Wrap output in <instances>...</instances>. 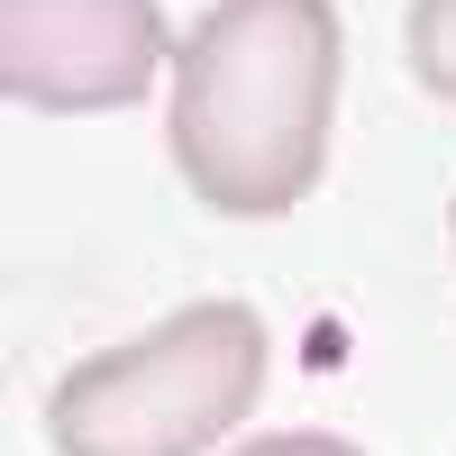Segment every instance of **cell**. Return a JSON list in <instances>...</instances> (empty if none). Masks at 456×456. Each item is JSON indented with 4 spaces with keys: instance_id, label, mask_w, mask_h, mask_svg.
I'll use <instances>...</instances> for the list:
<instances>
[{
    "instance_id": "5",
    "label": "cell",
    "mask_w": 456,
    "mask_h": 456,
    "mask_svg": "<svg viewBox=\"0 0 456 456\" xmlns=\"http://www.w3.org/2000/svg\"><path fill=\"white\" fill-rule=\"evenodd\" d=\"M228 456H365V447L329 438V429H274V438H247V447H228Z\"/></svg>"
},
{
    "instance_id": "4",
    "label": "cell",
    "mask_w": 456,
    "mask_h": 456,
    "mask_svg": "<svg viewBox=\"0 0 456 456\" xmlns=\"http://www.w3.org/2000/svg\"><path fill=\"white\" fill-rule=\"evenodd\" d=\"M411 73L456 101V0H411Z\"/></svg>"
},
{
    "instance_id": "1",
    "label": "cell",
    "mask_w": 456,
    "mask_h": 456,
    "mask_svg": "<svg viewBox=\"0 0 456 456\" xmlns=\"http://www.w3.org/2000/svg\"><path fill=\"white\" fill-rule=\"evenodd\" d=\"M338 10L329 0H219L174 55L165 146L228 219H283L329 165Z\"/></svg>"
},
{
    "instance_id": "3",
    "label": "cell",
    "mask_w": 456,
    "mask_h": 456,
    "mask_svg": "<svg viewBox=\"0 0 456 456\" xmlns=\"http://www.w3.org/2000/svg\"><path fill=\"white\" fill-rule=\"evenodd\" d=\"M156 73V0H0V92L28 110H128Z\"/></svg>"
},
{
    "instance_id": "2",
    "label": "cell",
    "mask_w": 456,
    "mask_h": 456,
    "mask_svg": "<svg viewBox=\"0 0 456 456\" xmlns=\"http://www.w3.org/2000/svg\"><path fill=\"white\" fill-rule=\"evenodd\" d=\"M265 393V320L247 301H192L165 329L83 356L46 402L55 456H201Z\"/></svg>"
},
{
    "instance_id": "6",
    "label": "cell",
    "mask_w": 456,
    "mask_h": 456,
    "mask_svg": "<svg viewBox=\"0 0 456 456\" xmlns=\"http://www.w3.org/2000/svg\"><path fill=\"white\" fill-rule=\"evenodd\" d=\"M447 228H456V210H447Z\"/></svg>"
}]
</instances>
